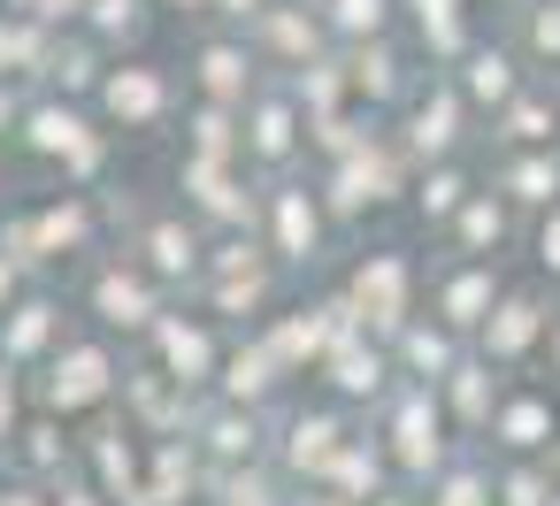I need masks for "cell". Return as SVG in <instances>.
Here are the masks:
<instances>
[{
	"label": "cell",
	"instance_id": "cell-36",
	"mask_svg": "<svg viewBox=\"0 0 560 506\" xmlns=\"http://www.w3.org/2000/svg\"><path fill=\"white\" fill-rule=\"evenodd\" d=\"M215 299H223V307H231V315H238V307H254V299H261V276H254V269H246V276H238V269H231V276H223V292H215Z\"/></svg>",
	"mask_w": 560,
	"mask_h": 506
},
{
	"label": "cell",
	"instance_id": "cell-28",
	"mask_svg": "<svg viewBox=\"0 0 560 506\" xmlns=\"http://www.w3.org/2000/svg\"><path fill=\"white\" fill-rule=\"evenodd\" d=\"M330 24L361 39V32H376V24H384V0H330Z\"/></svg>",
	"mask_w": 560,
	"mask_h": 506
},
{
	"label": "cell",
	"instance_id": "cell-30",
	"mask_svg": "<svg viewBox=\"0 0 560 506\" xmlns=\"http://www.w3.org/2000/svg\"><path fill=\"white\" fill-rule=\"evenodd\" d=\"M269 39H277L284 55H300V62L315 55V24H300V16H269Z\"/></svg>",
	"mask_w": 560,
	"mask_h": 506
},
{
	"label": "cell",
	"instance_id": "cell-20",
	"mask_svg": "<svg viewBox=\"0 0 560 506\" xmlns=\"http://www.w3.org/2000/svg\"><path fill=\"white\" fill-rule=\"evenodd\" d=\"M254 154H261V162H284V154H292V108H284V101H269V108L254 116Z\"/></svg>",
	"mask_w": 560,
	"mask_h": 506
},
{
	"label": "cell",
	"instance_id": "cell-15",
	"mask_svg": "<svg viewBox=\"0 0 560 506\" xmlns=\"http://www.w3.org/2000/svg\"><path fill=\"white\" fill-rule=\"evenodd\" d=\"M453 123H460V101H453V93H430L422 116H415V146H422V154H445V146L460 139Z\"/></svg>",
	"mask_w": 560,
	"mask_h": 506
},
{
	"label": "cell",
	"instance_id": "cell-48",
	"mask_svg": "<svg viewBox=\"0 0 560 506\" xmlns=\"http://www.w3.org/2000/svg\"><path fill=\"white\" fill-rule=\"evenodd\" d=\"M62 506H93V491H62Z\"/></svg>",
	"mask_w": 560,
	"mask_h": 506
},
{
	"label": "cell",
	"instance_id": "cell-19",
	"mask_svg": "<svg viewBox=\"0 0 560 506\" xmlns=\"http://www.w3.org/2000/svg\"><path fill=\"white\" fill-rule=\"evenodd\" d=\"M338 452V422L330 414H307L300 429H292V468H323Z\"/></svg>",
	"mask_w": 560,
	"mask_h": 506
},
{
	"label": "cell",
	"instance_id": "cell-6",
	"mask_svg": "<svg viewBox=\"0 0 560 506\" xmlns=\"http://www.w3.org/2000/svg\"><path fill=\"white\" fill-rule=\"evenodd\" d=\"M384 192H392V162L353 146V154H346V169H338V185H330V200H338V208H376Z\"/></svg>",
	"mask_w": 560,
	"mask_h": 506
},
{
	"label": "cell",
	"instance_id": "cell-21",
	"mask_svg": "<svg viewBox=\"0 0 560 506\" xmlns=\"http://www.w3.org/2000/svg\"><path fill=\"white\" fill-rule=\"evenodd\" d=\"M415 16H422V39H430L438 55L460 47V0H415Z\"/></svg>",
	"mask_w": 560,
	"mask_h": 506
},
{
	"label": "cell",
	"instance_id": "cell-34",
	"mask_svg": "<svg viewBox=\"0 0 560 506\" xmlns=\"http://www.w3.org/2000/svg\"><path fill=\"white\" fill-rule=\"evenodd\" d=\"M422 208H430V215H453V208H460V177H453V169H438V177L422 185Z\"/></svg>",
	"mask_w": 560,
	"mask_h": 506
},
{
	"label": "cell",
	"instance_id": "cell-44",
	"mask_svg": "<svg viewBox=\"0 0 560 506\" xmlns=\"http://www.w3.org/2000/svg\"><path fill=\"white\" fill-rule=\"evenodd\" d=\"M545 269H560V208H552V223H545Z\"/></svg>",
	"mask_w": 560,
	"mask_h": 506
},
{
	"label": "cell",
	"instance_id": "cell-50",
	"mask_svg": "<svg viewBox=\"0 0 560 506\" xmlns=\"http://www.w3.org/2000/svg\"><path fill=\"white\" fill-rule=\"evenodd\" d=\"M223 9H231V16H246V9H254V0H223Z\"/></svg>",
	"mask_w": 560,
	"mask_h": 506
},
{
	"label": "cell",
	"instance_id": "cell-41",
	"mask_svg": "<svg viewBox=\"0 0 560 506\" xmlns=\"http://www.w3.org/2000/svg\"><path fill=\"white\" fill-rule=\"evenodd\" d=\"M231 506H277V498H269L261 475H238V483H231Z\"/></svg>",
	"mask_w": 560,
	"mask_h": 506
},
{
	"label": "cell",
	"instance_id": "cell-1",
	"mask_svg": "<svg viewBox=\"0 0 560 506\" xmlns=\"http://www.w3.org/2000/svg\"><path fill=\"white\" fill-rule=\"evenodd\" d=\"M353 322H376V330H399V315H407V261L399 254H376L361 276H353V307H346Z\"/></svg>",
	"mask_w": 560,
	"mask_h": 506
},
{
	"label": "cell",
	"instance_id": "cell-26",
	"mask_svg": "<svg viewBox=\"0 0 560 506\" xmlns=\"http://www.w3.org/2000/svg\"><path fill=\"white\" fill-rule=\"evenodd\" d=\"M407 361H415V368L438 384V376L453 368V345H445V330H415V338H407Z\"/></svg>",
	"mask_w": 560,
	"mask_h": 506
},
{
	"label": "cell",
	"instance_id": "cell-32",
	"mask_svg": "<svg viewBox=\"0 0 560 506\" xmlns=\"http://www.w3.org/2000/svg\"><path fill=\"white\" fill-rule=\"evenodd\" d=\"M392 70H399V62H392V55L376 47V55H361V70H353V85H369V93H392V85H399Z\"/></svg>",
	"mask_w": 560,
	"mask_h": 506
},
{
	"label": "cell",
	"instance_id": "cell-27",
	"mask_svg": "<svg viewBox=\"0 0 560 506\" xmlns=\"http://www.w3.org/2000/svg\"><path fill=\"white\" fill-rule=\"evenodd\" d=\"M154 269H162V276H185V269H192V238H185L177 223L154 231Z\"/></svg>",
	"mask_w": 560,
	"mask_h": 506
},
{
	"label": "cell",
	"instance_id": "cell-16",
	"mask_svg": "<svg viewBox=\"0 0 560 506\" xmlns=\"http://www.w3.org/2000/svg\"><path fill=\"white\" fill-rule=\"evenodd\" d=\"M185 185H192V192H200V208H215V215H231V223H238V215H246V200H238V192H231V177H223V162H215V154H200V162H192V169H185Z\"/></svg>",
	"mask_w": 560,
	"mask_h": 506
},
{
	"label": "cell",
	"instance_id": "cell-3",
	"mask_svg": "<svg viewBox=\"0 0 560 506\" xmlns=\"http://www.w3.org/2000/svg\"><path fill=\"white\" fill-rule=\"evenodd\" d=\"M32 146H39V154H62V162H70L78 177H85V169L101 162V146L85 139V123H78L70 108H39V116H32Z\"/></svg>",
	"mask_w": 560,
	"mask_h": 506
},
{
	"label": "cell",
	"instance_id": "cell-37",
	"mask_svg": "<svg viewBox=\"0 0 560 506\" xmlns=\"http://www.w3.org/2000/svg\"><path fill=\"white\" fill-rule=\"evenodd\" d=\"M101 475H108L116 491H131V445H116V437H101Z\"/></svg>",
	"mask_w": 560,
	"mask_h": 506
},
{
	"label": "cell",
	"instance_id": "cell-49",
	"mask_svg": "<svg viewBox=\"0 0 560 506\" xmlns=\"http://www.w3.org/2000/svg\"><path fill=\"white\" fill-rule=\"evenodd\" d=\"M70 9H78V0H47V16H70Z\"/></svg>",
	"mask_w": 560,
	"mask_h": 506
},
{
	"label": "cell",
	"instance_id": "cell-25",
	"mask_svg": "<svg viewBox=\"0 0 560 506\" xmlns=\"http://www.w3.org/2000/svg\"><path fill=\"white\" fill-rule=\"evenodd\" d=\"M506 192L514 200H552L560 192V162H514L506 169Z\"/></svg>",
	"mask_w": 560,
	"mask_h": 506
},
{
	"label": "cell",
	"instance_id": "cell-22",
	"mask_svg": "<svg viewBox=\"0 0 560 506\" xmlns=\"http://www.w3.org/2000/svg\"><path fill=\"white\" fill-rule=\"evenodd\" d=\"M47 330H55V307H16V322H9V361H24V353H39L47 345Z\"/></svg>",
	"mask_w": 560,
	"mask_h": 506
},
{
	"label": "cell",
	"instance_id": "cell-17",
	"mask_svg": "<svg viewBox=\"0 0 560 506\" xmlns=\"http://www.w3.org/2000/svg\"><path fill=\"white\" fill-rule=\"evenodd\" d=\"M78 238H85V208H55V215H39V231H16V246H39V254H62Z\"/></svg>",
	"mask_w": 560,
	"mask_h": 506
},
{
	"label": "cell",
	"instance_id": "cell-5",
	"mask_svg": "<svg viewBox=\"0 0 560 506\" xmlns=\"http://www.w3.org/2000/svg\"><path fill=\"white\" fill-rule=\"evenodd\" d=\"M392 452H399L407 468H438L445 437H438V407H430V399H407V407H399V422H392Z\"/></svg>",
	"mask_w": 560,
	"mask_h": 506
},
{
	"label": "cell",
	"instance_id": "cell-24",
	"mask_svg": "<svg viewBox=\"0 0 560 506\" xmlns=\"http://www.w3.org/2000/svg\"><path fill=\"white\" fill-rule=\"evenodd\" d=\"M468 93H476V101H506V93H514V62H506V55H476V62H468Z\"/></svg>",
	"mask_w": 560,
	"mask_h": 506
},
{
	"label": "cell",
	"instance_id": "cell-51",
	"mask_svg": "<svg viewBox=\"0 0 560 506\" xmlns=\"http://www.w3.org/2000/svg\"><path fill=\"white\" fill-rule=\"evenodd\" d=\"M185 9H200V0H185Z\"/></svg>",
	"mask_w": 560,
	"mask_h": 506
},
{
	"label": "cell",
	"instance_id": "cell-39",
	"mask_svg": "<svg viewBox=\"0 0 560 506\" xmlns=\"http://www.w3.org/2000/svg\"><path fill=\"white\" fill-rule=\"evenodd\" d=\"M215 445H223V452H254V422H238V414L215 422Z\"/></svg>",
	"mask_w": 560,
	"mask_h": 506
},
{
	"label": "cell",
	"instance_id": "cell-31",
	"mask_svg": "<svg viewBox=\"0 0 560 506\" xmlns=\"http://www.w3.org/2000/svg\"><path fill=\"white\" fill-rule=\"evenodd\" d=\"M499 231H506V223H499V208H491V200H476V208H460V238H468V246H491Z\"/></svg>",
	"mask_w": 560,
	"mask_h": 506
},
{
	"label": "cell",
	"instance_id": "cell-12",
	"mask_svg": "<svg viewBox=\"0 0 560 506\" xmlns=\"http://www.w3.org/2000/svg\"><path fill=\"white\" fill-rule=\"evenodd\" d=\"M491 299H499V292H491V276H483V269H468V276H453V284H445V322H453V330H476V322L491 315Z\"/></svg>",
	"mask_w": 560,
	"mask_h": 506
},
{
	"label": "cell",
	"instance_id": "cell-9",
	"mask_svg": "<svg viewBox=\"0 0 560 506\" xmlns=\"http://www.w3.org/2000/svg\"><path fill=\"white\" fill-rule=\"evenodd\" d=\"M108 116H124V123H154V116H162V78H154V70H124V78H108Z\"/></svg>",
	"mask_w": 560,
	"mask_h": 506
},
{
	"label": "cell",
	"instance_id": "cell-35",
	"mask_svg": "<svg viewBox=\"0 0 560 506\" xmlns=\"http://www.w3.org/2000/svg\"><path fill=\"white\" fill-rule=\"evenodd\" d=\"M192 131H200V154H231V116H223V108H208Z\"/></svg>",
	"mask_w": 560,
	"mask_h": 506
},
{
	"label": "cell",
	"instance_id": "cell-10",
	"mask_svg": "<svg viewBox=\"0 0 560 506\" xmlns=\"http://www.w3.org/2000/svg\"><path fill=\"white\" fill-rule=\"evenodd\" d=\"M162 361H170V376L177 384H200L208 376V330H192V322H162Z\"/></svg>",
	"mask_w": 560,
	"mask_h": 506
},
{
	"label": "cell",
	"instance_id": "cell-2",
	"mask_svg": "<svg viewBox=\"0 0 560 506\" xmlns=\"http://www.w3.org/2000/svg\"><path fill=\"white\" fill-rule=\"evenodd\" d=\"M108 353L101 345H78V353H62L55 361V376H47V399L62 407V414H78V407H93V399H108Z\"/></svg>",
	"mask_w": 560,
	"mask_h": 506
},
{
	"label": "cell",
	"instance_id": "cell-4",
	"mask_svg": "<svg viewBox=\"0 0 560 506\" xmlns=\"http://www.w3.org/2000/svg\"><path fill=\"white\" fill-rule=\"evenodd\" d=\"M537 322H545L537 299H522V292H514V299H491V315H483V353H491V361H514V353L537 338Z\"/></svg>",
	"mask_w": 560,
	"mask_h": 506
},
{
	"label": "cell",
	"instance_id": "cell-23",
	"mask_svg": "<svg viewBox=\"0 0 560 506\" xmlns=\"http://www.w3.org/2000/svg\"><path fill=\"white\" fill-rule=\"evenodd\" d=\"M200 70H208V93H215V101H238V93H246V55L208 47V62H200Z\"/></svg>",
	"mask_w": 560,
	"mask_h": 506
},
{
	"label": "cell",
	"instance_id": "cell-11",
	"mask_svg": "<svg viewBox=\"0 0 560 506\" xmlns=\"http://www.w3.org/2000/svg\"><path fill=\"white\" fill-rule=\"evenodd\" d=\"M491 437H506L514 452H529V445H545V437H552V407H545V399H506V407H499V422H491Z\"/></svg>",
	"mask_w": 560,
	"mask_h": 506
},
{
	"label": "cell",
	"instance_id": "cell-42",
	"mask_svg": "<svg viewBox=\"0 0 560 506\" xmlns=\"http://www.w3.org/2000/svg\"><path fill=\"white\" fill-rule=\"evenodd\" d=\"M529 39H537V55H560V9H545V16H537V32H529Z\"/></svg>",
	"mask_w": 560,
	"mask_h": 506
},
{
	"label": "cell",
	"instance_id": "cell-46",
	"mask_svg": "<svg viewBox=\"0 0 560 506\" xmlns=\"http://www.w3.org/2000/svg\"><path fill=\"white\" fill-rule=\"evenodd\" d=\"M0 506H39V491H0Z\"/></svg>",
	"mask_w": 560,
	"mask_h": 506
},
{
	"label": "cell",
	"instance_id": "cell-40",
	"mask_svg": "<svg viewBox=\"0 0 560 506\" xmlns=\"http://www.w3.org/2000/svg\"><path fill=\"white\" fill-rule=\"evenodd\" d=\"M506 506H545V483L537 475H506Z\"/></svg>",
	"mask_w": 560,
	"mask_h": 506
},
{
	"label": "cell",
	"instance_id": "cell-8",
	"mask_svg": "<svg viewBox=\"0 0 560 506\" xmlns=\"http://www.w3.org/2000/svg\"><path fill=\"white\" fill-rule=\"evenodd\" d=\"M330 376H338V391H376V384H384V361L353 338V315L330 330Z\"/></svg>",
	"mask_w": 560,
	"mask_h": 506
},
{
	"label": "cell",
	"instance_id": "cell-7",
	"mask_svg": "<svg viewBox=\"0 0 560 506\" xmlns=\"http://www.w3.org/2000/svg\"><path fill=\"white\" fill-rule=\"evenodd\" d=\"M346 322V307H315V315H300V322H284L277 338H269V353H277V368H292V361H315L323 345H330V330Z\"/></svg>",
	"mask_w": 560,
	"mask_h": 506
},
{
	"label": "cell",
	"instance_id": "cell-47",
	"mask_svg": "<svg viewBox=\"0 0 560 506\" xmlns=\"http://www.w3.org/2000/svg\"><path fill=\"white\" fill-rule=\"evenodd\" d=\"M9 292H16V269H9V261H0V299H9Z\"/></svg>",
	"mask_w": 560,
	"mask_h": 506
},
{
	"label": "cell",
	"instance_id": "cell-29",
	"mask_svg": "<svg viewBox=\"0 0 560 506\" xmlns=\"http://www.w3.org/2000/svg\"><path fill=\"white\" fill-rule=\"evenodd\" d=\"M445 384H453V407L468 422H483V368H445Z\"/></svg>",
	"mask_w": 560,
	"mask_h": 506
},
{
	"label": "cell",
	"instance_id": "cell-43",
	"mask_svg": "<svg viewBox=\"0 0 560 506\" xmlns=\"http://www.w3.org/2000/svg\"><path fill=\"white\" fill-rule=\"evenodd\" d=\"M139 16H131V0H101V32H131Z\"/></svg>",
	"mask_w": 560,
	"mask_h": 506
},
{
	"label": "cell",
	"instance_id": "cell-45",
	"mask_svg": "<svg viewBox=\"0 0 560 506\" xmlns=\"http://www.w3.org/2000/svg\"><path fill=\"white\" fill-rule=\"evenodd\" d=\"M9 422H16V384L0 376V429H9Z\"/></svg>",
	"mask_w": 560,
	"mask_h": 506
},
{
	"label": "cell",
	"instance_id": "cell-18",
	"mask_svg": "<svg viewBox=\"0 0 560 506\" xmlns=\"http://www.w3.org/2000/svg\"><path fill=\"white\" fill-rule=\"evenodd\" d=\"M223 384H231V399H261V391L277 384V353H269V345H254V353H238Z\"/></svg>",
	"mask_w": 560,
	"mask_h": 506
},
{
	"label": "cell",
	"instance_id": "cell-38",
	"mask_svg": "<svg viewBox=\"0 0 560 506\" xmlns=\"http://www.w3.org/2000/svg\"><path fill=\"white\" fill-rule=\"evenodd\" d=\"M438 506H483V483H476V475H445Z\"/></svg>",
	"mask_w": 560,
	"mask_h": 506
},
{
	"label": "cell",
	"instance_id": "cell-13",
	"mask_svg": "<svg viewBox=\"0 0 560 506\" xmlns=\"http://www.w3.org/2000/svg\"><path fill=\"white\" fill-rule=\"evenodd\" d=\"M315 231H323V223H315V200H307V192H284V200H277V246L307 261V254H315Z\"/></svg>",
	"mask_w": 560,
	"mask_h": 506
},
{
	"label": "cell",
	"instance_id": "cell-14",
	"mask_svg": "<svg viewBox=\"0 0 560 506\" xmlns=\"http://www.w3.org/2000/svg\"><path fill=\"white\" fill-rule=\"evenodd\" d=\"M93 299H101V315H108V322H131V330H139V322H154V299H147V284H139V276H101V292H93Z\"/></svg>",
	"mask_w": 560,
	"mask_h": 506
},
{
	"label": "cell",
	"instance_id": "cell-33",
	"mask_svg": "<svg viewBox=\"0 0 560 506\" xmlns=\"http://www.w3.org/2000/svg\"><path fill=\"white\" fill-rule=\"evenodd\" d=\"M506 131H514V139H552V116H545L537 101H514V116H506Z\"/></svg>",
	"mask_w": 560,
	"mask_h": 506
}]
</instances>
